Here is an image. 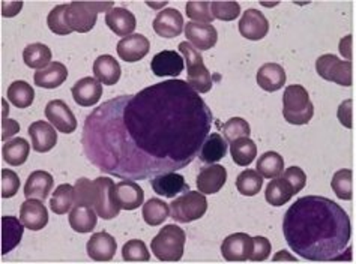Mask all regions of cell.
Returning a JSON list of instances; mask_svg holds the SVG:
<instances>
[{
	"label": "cell",
	"instance_id": "cell-1",
	"mask_svg": "<svg viewBox=\"0 0 356 264\" xmlns=\"http://www.w3.org/2000/svg\"><path fill=\"white\" fill-rule=\"evenodd\" d=\"M212 120L188 83L168 80L102 104L88 116L81 143L101 172L143 181L191 164Z\"/></svg>",
	"mask_w": 356,
	"mask_h": 264
},
{
	"label": "cell",
	"instance_id": "cell-2",
	"mask_svg": "<svg viewBox=\"0 0 356 264\" xmlns=\"http://www.w3.org/2000/svg\"><path fill=\"white\" fill-rule=\"evenodd\" d=\"M287 245L310 261H337L349 248L352 225L348 212L321 195H308L289 207L283 221Z\"/></svg>",
	"mask_w": 356,
	"mask_h": 264
},
{
	"label": "cell",
	"instance_id": "cell-3",
	"mask_svg": "<svg viewBox=\"0 0 356 264\" xmlns=\"http://www.w3.org/2000/svg\"><path fill=\"white\" fill-rule=\"evenodd\" d=\"M314 115V106L310 95L301 84L287 86L283 95V116L292 125L310 124Z\"/></svg>",
	"mask_w": 356,
	"mask_h": 264
},
{
	"label": "cell",
	"instance_id": "cell-4",
	"mask_svg": "<svg viewBox=\"0 0 356 264\" xmlns=\"http://www.w3.org/2000/svg\"><path fill=\"white\" fill-rule=\"evenodd\" d=\"M186 234L175 224L164 225L151 242V249L159 261H179L184 256Z\"/></svg>",
	"mask_w": 356,
	"mask_h": 264
},
{
	"label": "cell",
	"instance_id": "cell-5",
	"mask_svg": "<svg viewBox=\"0 0 356 264\" xmlns=\"http://www.w3.org/2000/svg\"><path fill=\"white\" fill-rule=\"evenodd\" d=\"M179 51L186 62V75H188V77H186V83H188L195 92L208 93L213 86V80L211 72L204 66L200 51L197 49H194L188 41L179 44Z\"/></svg>",
	"mask_w": 356,
	"mask_h": 264
},
{
	"label": "cell",
	"instance_id": "cell-6",
	"mask_svg": "<svg viewBox=\"0 0 356 264\" xmlns=\"http://www.w3.org/2000/svg\"><path fill=\"white\" fill-rule=\"evenodd\" d=\"M113 8V2H72L68 6L67 20L72 32L86 33L95 27L99 13H108Z\"/></svg>",
	"mask_w": 356,
	"mask_h": 264
},
{
	"label": "cell",
	"instance_id": "cell-7",
	"mask_svg": "<svg viewBox=\"0 0 356 264\" xmlns=\"http://www.w3.org/2000/svg\"><path fill=\"white\" fill-rule=\"evenodd\" d=\"M208 211V200L200 191H188L170 203V216L181 224L200 220Z\"/></svg>",
	"mask_w": 356,
	"mask_h": 264
},
{
	"label": "cell",
	"instance_id": "cell-8",
	"mask_svg": "<svg viewBox=\"0 0 356 264\" xmlns=\"http://www.w3.org/2000/svg\"><path fill=\"white\" fill-rule=\"evenodd\" d=\"M115 182L110 177H98L92 182V206L102 220H113L122 211L116 203Z\"/></svg>",
	"mask_w": 356,
	"mask_h": 264
},
{
	"label": "cell",
	"instance_id": "cell-9",
	"mask_svg": "<svg viewBox=\"0 0 356 264\" xmlns=\"http://www.w3.org/2000/svg\"><path fill=\"white\" fill-rule=\"evenodd\" d=\"M316 71L326 81L350 88L353 81V66L350 60H340L334 54H323L316 60Z\"/></svg>",
	"mask_w": 356,
	"mask_h": 264
},
{
	"label": "cell",
	"instance_id": "cell-10",
	"mask_svg": "<svg viewBox=\"0 0 356 264\" xmlns=\"http://www.w3.org/2000/svg\"><path fill=\"white\" fill-rule=\"evenodd\" d=\"M45 117L62 134H72L79 125L70 106L62 99H53L47 104Z\"/></svg>",
	"mask_w": 356,
	"mask_h": 264
},
{
	"label": "cell",
	"instance_id": "cell-11",
	"mask_svg": "<svg viewBox=\"0 0 356 264\" xmlns=\"http://www.w3.org/2000/svg\"><path fill=\"white\" fill-rule=\"evenodd\" d=\"M252 251V238L247 233L227 236L221 245V254L227 261H247Z\"/></svg>",
	"mask_w": 356,
	"mask_h": 264
},
{
	"label": "cell",
	"instance_id": "cell-12",
	"mask_svg": "<svg viewBox=\"0 0 356 264\" xmlns=\"http://www.w3.org/2000/svg\"><path fill=\"white\" fill-rule=\"evenodd\" d=\"M149 50H151V42L142 33H133L127 38H122L118 42L119 58L127 63L142 60Z\"/></svg>",
	"mask_w": 356,
	"mask_h": 264
},
{
	"label": "cell",
	"instance_id": "cell-13",
	"mask_svg": "<svg viewBox=\"0 0 356 264\" xmlns=\"http://www.w3.org/2000/svg\"><path fill=\"white\" fill-rule=\"evenodd\" d=\"M184 29H185L184 17L175 8L163 9V11L158 13V15L154 20L155 33L161 38H167V40L179 36Z\"/></svg>",
	"mask_w": 356,
	"mask_h": 264
},
{
	"label": "cell",
	"instance_id": "cell-14",
	"mask_svg": "<svg viewBox=\"0 0 356 264\" xmlns=\"http://www.w3.org/2000/svg\"><path fill=\"white\" fill-rule=\"evenodd\" d=\"M269 23L264 13L257 9H247L239 22V32L250 41H260L268 35Z\"/></svg>",
	"mask_w": 356,
	"mask_h": 264
},
{
	"label": "cell",
	"instance_id": "cell-15",
	"mask_svg": "<svg viewBox=\"0 0 356 264\" xmlns=\"http://www.w3.org/2000/svg\"><path fill=\"white\" fill-rule=\"evenodd\" d=\"M185 66V59L181 53L164 50L154 56L151 69L156 77H177Z\"/></svg>",
	"mask_w": 356,
	"mask_h": 264
},
{
	"label": "cell",
	"instance_id": "cell-16",
	"mask_svg": "<svg viewBox=\"0 0 356 264\" xmlns=\"http://www.w3.org/2000/svg\"><path fill=\"white\" fill-rule=\"evenodd\" d=\"M185 36L194 49L200 51L211 50L218 41V32L212 24H202L190 22L185 24Z\"/></svg>",
	"mask_w": 356,
	"mask_h": 264
},
{
	"label": "cell",
	"instance_id": "cell-17",
	"mask_svg": "<svg viewBox=\"0 0 356 264\" xmlns=\"http://www.w3.org/2000/svg\"><path fill=\"white\" fill-rule=\"evenodd\" d=\"M118 243L113 236L107 231H99L92 234L88 240L86 251L93 261H111L116 254Z\"/></svg>",
	"mask_w": 356,
	"mask_h": 264
},
{
	"label": "cell",
	"instance_id": "cell-18",
	"mask_svg": "<svg viewBox=\"0 0 356 264\" xmlns=\"http://www.w3.org/2000/svg\"><path fill=\"white\" fill-rule=\"evenodd\" d=\"M227 181V170L222 165L212 164L204 167L197 176V190L204 195H212L220 192L221 188L226 185Z\"/></svg>",
	"mask_w": 356,
	"mask_h": 264
},
{
	"label": "cell",
	"instance_id": "cell-19",
	"mask_svg": "<svg viewBox=\"0 0 356 264\" xmlns=\"http://www.w3.org/2000/svg\"><path fill=\"white\" fill-rule=\"evenodd\" d=\"M20 220L26 229L32 231H40L49 224V211H47V207L42 204L41 200L27 198L22 204Z\"/></svg>",
	"mask_w": 356,
	"mask_h": 264
},
{
	"label": "cell",
	"instance_id": "cell-20",
	"mask_svg": "<svg viewBox=\"0 0 356 264\" xmlns=\"http://www.w3.org/2000/svg\"><path fill=\"white\" fill-rule=\"evenodd\" d=\"M72 98L80 107H93L102 97V84L93 77H84L72 86Z\"/></svg>",
	"mask_w": 356,
	"mask_h": 264
},
{
	"label": "cell",
	"instance_id": "cell-21",
	"mask_svg": "<svg viewBox=\"0 0 356 264\" xmlns=\"http://www.w3.org/2000/svg\"><path fill=\"white\" fill-rule=\"evenodd\" d=\"M116 203L122 211H136L145 201V192L133 181H120L115 186Z\"/></svg>",
	"mask_w": 356,
	"mask_h": 264
},
{
	"label": "cell",
	"instance_id": "cell-22",
	"mask_svg": "<svg viewBox=\"0 0 356 264\" xmlns=\"http://www.w3.org/2000/svg\"><path fill=\"white\" fill-rule=\"evenodd\" d=\"M29 135L32 138V147L35 152H50L58 145V132H56L53 125L47 124L44 120L33 122L29 126Z\"/></svg>",
	"mask_w": 356,
	"mask_h": 264
},
{
	"label": "cell",
	"instance_id": "cell-23",
	"mask_svg": "<svg viewBox=\"0 0 356 264\" xmlns=\"http://www.w3.org/2000/svg\"><path fill=\"white\" fill-rule=\"evenodd\" d=\"M151 185H152V190L158 195L165 197V198H175L177 194L190 191V186L186 185L184 176L177 174L176 172L164 173L154 177L151 181Z\"/></svg>",
	"mask_w": 356,
	"mask_h": 264
},
{
	"label": "cell",
	"instance_id": "cell-24",
	"mask_svg": "<svg viewBox=\"0 0 356 264\" xmlns=\"http://www.w3.org/2000/svg\"><path fill=\"white\" fill-rule=\"evenodd\" d=\"M106 24L110 27L111 32L118 36H129L133 35L137 27V20L134 14L125 8H113L106 14Z\"/></svg>",
	"mask_w": 356,
	"mask_h": 264
},
{
	"label": "cell",
	"instance_id": "cell-25",
	"mask_svg": "<svg viewBox=\"0 0 356 264\" xmlns=\"http://www.w3.org/2000/svg\"><path fill=\"white\" fill-rule=\"evenodd\" d=\"M54 179L50 173L36 170L29 177L24 185V195L26 198H35V200H47L50 191L53 190Z\"/></svg>",
	"mask_w": 356,
	"mask_h": 264
},
{
	"label": "cell",
	"instance_id": "cell-26",
	"mask_svg": "<svg viewBox=\"0 0 356 264\" xmlns=\"http://www.w3.org/2000/svg\"><path fill=\"white\" fill-rule=\"evenodd\" d=\"M98 213L89 204H74L70 213V225L76 233H90L97 227Z\"/></svg>",
	"mask_w": 356,
	"mask_h": 264
},
{
	"label": "cell",
	"instance_id": "cell-27",
	"mask_svg": "<svg viewBox=\"0 0 356 264\" xmlns=\"http://www.w3.org/2000/svg\"><path fill=\"white\" fill-rule=\"evenodd\" d=\"M120 65L110 54H102L93 62V74L95 79L104 86H113L120 79Z\"/></svg>",
	"mask_w": 356,
	"mask_h": 264
},
{
	"label": "cell",
	"instance_id": "cell-28",
	"mask_svg": "<svg viewBox=\"0 0 356 264\" xmlns=\"http://www.w3.org/2000/svg\"><path fill=\"white\" fill-rule=\"evenodd\" d=\"M286 71L278 63H265L257 71V84L266 92H277L286 84Z\"/></svg>",
	"mask_w": 356,
	"mask_h": 264
},
{
	"label": "cell",
	"instance_id": "cell-29",
	"mask_svg": "<svg viewBox=\"0 0 356 264\" xmlns=\"http://www.w3.org/2000/svg\"><path fill=\"white\" fill-rule=\"evenodd\" d=\"M68 79L67 66L60 62H51L44 69L35 72V84L44 89H56Z\"/></svg>",
	"mask_w": 356,
	"mask_h": 264
},
{
	"label": "cell",
	"instance_id": "cell-30",
	"mask_svg": "<svg viewBox=\"0 0 356 264\" xmlns=\"http://www.w3.org/2000/svg\"><path fill=\"white\" fill-rule=\"evenodd\" d=\"M24 224L15 216H2V254L6 256L22 242Z\"/></svg>",
	"mask_w": 356,
	"mask_h": 264
},
{
	"label": "cell",
	"instance_id": "cell-31",
	"mask_svg": "<svg viewBox=\"0 0 356 264\" xmlns=\"http://www.w3.org/2000/svg\"><path fill=\"white\" fill-rule=\"evenodd\" d=\"M226 154H227V141L224 140L218 132H212V134H209L208 138L204 140L199 158L204 164H213V163L221 161V159L226 156Z\"/></svg>",
	"mask_w": 356,
	"mask_h": 264
},
{
	"label": "cell",
	"instance_id": "cell-32",
	"mask_svg": "<svg viewBox=\"0 0 356 264\" xmlns=\"http://www.w3.org/2000/svg\"><path fill=\"white\" fill-rule=\"evenodd\" d=\"M31 145L22 137H17L13 140H8L2 149L3 161L8 163L11 167H20L23 165L27 158H29Z\"/></svg>",
	"mask_w": 356,
	"mask_h": 264
},
{
	"label": "cell",
	"instance_id": "cell-33",
	"mask_svg": "<svg viewBox=\"0 0 356 264\" xmlns=\"http://www.w3.org/2000/svg\"><path fill=\"white\" fill-rule=\"evenodd\" d=\"M76 204V188L70 183H63L56 188L50 200V209L56 215L68 213Z\"/></svg>",
	"mask_w": 356,
	"mask_h": 264
},
{
	"label": "cell",
	"instance_id": "cell-34",
	"mask_svg": "<svg viewBox=\"0 0 356 264\" xmlns=\"http://www.w3.org/2000/svg\"><path fill=\"white\" fill-rule=\"evenodd\" d=\"M24 63L33 69H44L51 63V50L45 44H29L23 51Z\"/></svg>",
	"mask_w": 356,
	"mask_h": 264
},
{
	"label": "cell",
	"instance_id": "cell-35",
	"mask_svg": "<svg viewBox=\"0 0 356 264\" xmlns=\"http://www.w3.org/2000/svg\"><path fill=\"white\" fill-rule=\"evenodd\" d=\"M293 195L295 192L292 190V186H290L283 177H277L274 181H270L265 191L266 201L270 206H275V207L284 206L286 203L290 201V198Z\"/></svg>",
	"mask_w": 356,
	"mask_h": 264
},
{
	"label": "cell",
	"instance_id": "cell-36",
	"mask_svg": "<svg viewBox=\"0 0 356 264\" xmlns=\"http://www.w3.org/2000/svg\"><path fill=\"white\" fill-rule=\"evenodd\" d=\"M6 97L17 108H27L35 99V90L27 81L17 80L8 88Z\"/></svg>",
	"mask_w": 356,
	"mask_h": 264
},
{
	"label": "cell",
	"instance_id": "cell-37",
	"mask_svg": "<svg viewBox=\"0 0 356 264\" xmlns=\"http://www.w3.org/2000/svg\"><path fill=\"white\" fill-rule=\"evenodd\" d=\"M230 154L233 161L239 167H248L257 156V146L250 137L239 138L230 146Z\"/></svg>",
	"mask_w": 356,
	"mask_h": 264
},
{
	"label": "cell",
	"instance_id": "cell-38",
	"mask_svg": "<svg viewBox=\"0 0 356 264\" xmlns=\"http://www.w3.org/2000/svg\"><path fill=\"white\" fill-rule=\"evenodd\" d=\"M170 216V206L159 198H151L143 204V220L151 227L161 225Z\"/></svg>",
	"mask_w": 356,
	"mask_h": 264
},
{
	"label": "cell",
	"instance_id": "cell-39",
	"mask_svg": "<svg viewBox=\"0 0 356 264\" xmlns=\"http://www.w3.org/2000/svg\"><path fill=\"white\" fill-rule=\"evenodd\" d=\"M256 168L265 179H277L284 172V159L277 152H266L259 158Z\"/></svg>",
	"mask_w": 356,
	"mask_h": 264
},
{
	"label": "cell",
	"instance_id": "cell-40",
	"mask_svg": "<svg viewBox=\"0 0 356 264\" xmlns=\"http://www.w3.org/2000/svg\"><path fill=\"white\" fill-rule=\"evenodd\" d=\"M331 186L335 192V195L340 198V200L349 201L353 197V173L349 168L339 170L331 181Z\"/></svg>",
	"mask_w": 356,
	"mask_h": 264
},
{
	"label": "cell",
	"instance_id": "cell-41",
	"mask_svg": "<svg viewBox=\"0 0 356 264\" xmlns=\"http://www.w3.org/2000/svg\"><path fill=\"white\" fill-rule=\"evenodd\" d=\"M261 186H264V176H261L257 170H245V172H242L236 179L238 191L245 197H252L259 194Z\"/></svg>",
	"mask_w": 356,
	"mask_h": 264
},
{
	"label": "cell",
	"instance_id": "cell-42",
	"mask_svg": "<svg viewBox=\"0 0 356 264\" xmlns=\"http://www.w3.org/2000/svg\"><path fill=\"white\" fill-rule=\"evenodd\" d=\"M68 6L70 5H59L51 9V13L49 14V18H47V24H49V29L60 36H67L72 33V29L68 24L67 20V13H68Z\"/></svg>",
	"mask_w": 356,
	"mask_h": 264
},
{
	"label": "cell",
	"instance_id": "cell-43",
	"mask_svg": "<svg viewBox=\"0 0 356 264\" xmlns=\"http://www.w3.org/2000/svg\"><path fill=\"white\" fill-rule=\"evenodd\" d=\"M222 134L226 141L229 143H235L239 138H245L250 137L251 134V128L248 125L247 120H243L242 117H232L227 120L226 124L222 125Z\"/></svg>",
	"mask_w": 356,
	"mask_h": 264
},
{
	"label": "cell",
	"instance_id": "cell-44",
	"mask_svg": "<svg viewBox=\"0 0 356 264\" xmlns=\"http://www.w3.org/2000/svg\"><path fill=\"white\" fill-rule=\"evenodd\" d=\"M122 257H124L125 261L134 263V261H149L151 260V254H149L145 242L133 239L128 240L124 248H122Z\"/></svg>",
	"mask_w": 356,
	"mask_h": 264
},
{
	"label": "cell",
	"instance_id": "cell-45",
	"mask_svg": "<svg viewBox=\"0 0 356 264\" xmlns=\"http://www.w3.org/2000/svg\"><path fill=\"white\" fill-rule=\"evenodd\" d=\"M186 15L195 23L199 22L202 24H211L215 18L212 15L211 2H188L185 6Z\"/></svg>",
	"mask_w": 356,
	"mask_h": 264
},
{
	"label": "cell",
	"instance_id": "cell-46",
	"mask_svg": "<svg viewBox=\"0 0 356 264\" xmlns=\"http://www.w3.org/2000/svg\"><path fill=\"white\" fill-rule=\"evenodd\" d=\"M213 18L221 22H233L241 14V5L238 2H211Z\"/></svg>",
	"mask_w": 356,
	"mask_h": 264
},
{
	"label": "cell",
	"instance_id": "cell-47",
	"mask_svg": "<svg viewBox=\"0 0 356 264\" xmlns=\"http://www.w3.org/2000/svg\"><path fill=\"white\" fill-rule=\"evenodd\" d=\"M0 191L3 198H13L18 190H20V177L13 170H2V177H0Z\"/></svg>",
	"mask_w": 356,
	"mask_h": 264
},
{
	"label": "cell",
	"instance_id": "cell-48",
	"mask_svg": "<svg viewBox=\"0 0 356 264\" xmlns=\"http://www.w3.org/2000/svg\"><path fill=\"white\" fill-rule=\"evenodd\" d=\"M283 179L284 181H287V183L290 186H292L295 194L301 192L307 185V174L304 173V170L299 167H289L283 174Z\"/></svg>",
	"mask_w": 356,
	"mask_h": 264
},
{
	"label": "cell",
	"instance_id": "cell-49",
	"mask_svg": "<svg viewBox=\"0 0 356 264\" xmlns=\"http://www.w3.org/2000/svg\"><path fill=\"white\" fill-rule=\"evenodd\" d=\"M270 256V242L261 236L252 238V251L250 260L251 261H265Z\"/></svg>",
	"mask_w": 356,
	"mask_h": 264
},
{
	"label": "cell",
	"instance_id": "cell-50",
	"mask_svg": "<svg viewBox=\"0 0 356 264\" xmlns=\"http://www.w3.org/2000/svg\"><path fill=\"white\" fill-rule=\"evenodd\" d=\"M76 188V204L92 206V182L86 177H81L74 185ZM93 207V206H92Z\"/></svg>",
	"mask_w": 356,
	"mask_h": 264
},
{
	"label": "cell",
	"instance_id": "cell-51",
	"mask_svg": "<svg viewBox=\"0 0 356 264\" xmlns=\"http://www.w3.org/2000/svg\"><path fill=\"white\" fill-rule=\"evenodd\" d=\"M353 101L352 99H346L344 102L340 104L339 107V111H337V116H339V120L340 124L348 128V129H352L353 126V122H352V111H353Z\"/></svg>",
	"mask_w": 356,
	"mask_h": 264
},
{
	"label": "cell",
	"instance_id": "cell-52",
	"mask_svg": "<svg viewBox=\"0 0 356 264\" xmlns=\"http://www.w3.org/2000/svg\"><path fill=\"white\" fill-rule=\"evenodd\" d=\"M18 131H20V125H18L15 120H11V119H3L2 120V140L3 141H6L8 138H11L13 135H15Z\"/></svg>",
	"mask_w": 356,
	"mask_h": 264
},
{
	"label": "cell",
	"instance_id": "cell-53",
	"mask_svg": "<svg viewBox=\"0 0 356 264\" xmlns=\"http://www.w3.org/2000/svg\"><path fill=\"white\" fill-rule=\"evenodd\" d=\"M23 2H3L2 3V15L3 17H15L22 11Z\"/></svg>",
	"mask_w": 356,
	"mask_h": 264
},
{
	"label": "cell",
	"instance_id": "cell-54",
	"mask_svg": "<svg viewBox=\"0 0 356 264\" xmlns=\"http://www.w3.org/2000/svg\"><path fill=\"white\" fill-rule=\"evenodd\" d=\"M340 53L348 60H352V35H348L340 41Z\"/></svg>",
	"mask_w": 356,
	"mask_h": 264
},
{
	"label": "cell",
	"instance_id": "cell-55",
	"mask_svg": "<svg viewBox=\"0 0 356 264\" xmlns=\"http://www.w3.org/2000/svg\"><path fill=\"white\" fill-rule=\"evenodd\" d=\"M149 6H152V8H158V6H165L167 5V2H164V3H161V5H154V3H147Z\"/></svg>",
	"mask_w": 356,
	"mask_h": 264
}]
</instances>
